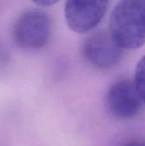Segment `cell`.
I'll use <instances>...</instances> for the list:
<instances>
[{
  "label": "cell",
  "mask_w": 145,
  "mask_h": 146,
  "mask_svg": "<svg viewBox=\"0 0 145 146\" xmlns=\"http://www.w3.org/2000/svg\"><path fill=\"white\" fill-rule=\"evenodd\" d=\"M109 33L123 50L145 44V0H121L113 9Z\"/></svg>",
  "instance_id": "1"
},
{
  "label": "cell",
  "mask_w": 145,
  "mask_h": 146,
  "mask_svg": "<svg viewBox=\"0 0 145 146\" xmlns=\"http://www.w3.org/2000/svg\"><path fill=\"white\" fill-rule=\"evenodd\" d=\"M52 23L41 10H28L16 20L13 28L15 43L22 50L35 51L44 48L51 37Z\"/></svg>",
  "instance_id": "2"
},
{
  "label": "cell",
  "mask_w": 145,
  "mask_h": 146,
  "mask_svg": "<svg viewBox=\"0 0 145 146\" xmlns=\"http://www.w3.org/2000/svg\"><path fill=\"white\" fill-rule=\"evenodd\" d=\"M123 49L109 32L98 31L89 35L82 46L85 60L94 68L107 70L115 67L122 58Z\"/></svg>",
  "instance_id": "3"
},
{
  "label": "cell",
  "mask_w": 145,
  "mask_h": 146,
  "mask_svg": "<svg viewBox=\"0 0 145 146\" xmlns=\"http://www.w3.org/2000/svg\"><path fill=\"white\" fill-rule=\"evenodd\" d=\"M109 0H67L65 18L71 30L84 33L92 30L103 20Z\"/></svg>",
  "instance_id": "4"
},
{
  "label": "cell",
  "mask_w": 145,
  "mask_h": 146,
  "mask_svg": "<svg viewBox=\"0 0 145 146\" xmlns=\"http://www.w3.org/2000/svg\"><path fill=\"white\" fill-rule=\"evenodd\" d=\"M106 103L109 111L115 117L132 119L139 113L143 101L134 82L122 79L110 86L106 96Z\"/></svg>",
  "instance_id": "5"
},
{
  "label": "cell",
  "mask_w": 145,
  "mask_h": 146,
  "mask_svg": "<svg viewBox=\"0 0 145 146\" xmlns=\"http://www.w3.org/2000/svg\"><path fill=\"white\" fill-rule=\"evenodd\" d=\"M133 82L143 103L145 104V56L137 64Z\"/></svg>",
  "instance_id": "6"
},
{
  "label": "cell",
  "mask_w": 145,
  "mask_h": 146,
  "mask_svg": "<svg viewBox=\"0 0 145 146\" xmlns=\"http://www.w3.org/2000/svg\"><path fill=\"white\" fill-rule=\"evenodd\" d=\"M36 4L40 6H51L56 3L59 0H32Z\"/></svg>",
  "instance_id": "7"
},
{
  "label": "cell",
  "mask_w": 145,
  "mask_h": 146,
  "mask_svg": "<svg viewBox=\"0 0 145 146\" xmlns=\"http://www.w3.org/2000/svg\"><path fill=\"white\" fill-rule=\"evenodd\" d=\"M124 146H145V143L143 141H138V140H133L131 142H128Z\"/></svg>",
  "instance_id": "8"
}]
</instances>
